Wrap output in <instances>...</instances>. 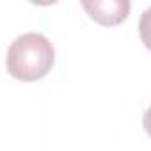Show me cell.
<instances>
[{
	"instance_id": "1",
	"label": "cell",
	"mask_w": 151,
	"mask_h": 151,
	"mask_svg": "<svg viewBox=\"0 0 151 151\" xmlns=\"http://www.w3.org/2000/svg\"><path fill=\"white\" fill-rule=\"evenodd\" d=\"M55 62V50L50 39L39 32L18 36L6 55V68L11 77L22 82H36L50 73Z\"/></svg>"
},
{
	"instance_id": "2",
	"label": "cell",
	"mask_w": 151,
	"mask_h": 151,
	"mask_svg": "<svg viewBox=\"0 0 151 151\" xmlns=\"http://www.w3.org/2000/svg\"><path fill=\"white\" fill-rule=\"evenodd\" d=\"M82 7L96 23L112 27L128 18L132 4L128 0H84Z\"/></svg>"
}]
</instances>
